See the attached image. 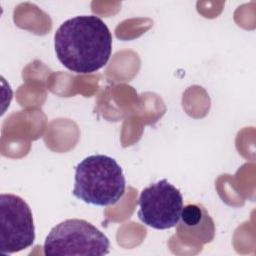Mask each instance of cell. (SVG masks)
Listing matches in <instances>:
<instances>
[{"label": "cell", "instance_id": "277c9868", "mask_svg": "<svg viewBox=\"0 0 256 256\" xmlns=\"http://www.w3.org/2000/svg\"><path fill=\"white\" fill-rule=\"evenodd\" d=\"M138 205L137 215L143 224L165 230L178 224L183 209V197L179 189L162 179L141 191Z\"/></svg>", "mask_w": 256, "mask_h": 256}, {"label": "cell", "instance_id": "5b68a950", "mask_svg": "<svg viewBox=\"0 0 256 256\" xmlns=\"http://www.w3.org/2000/svg\"><path fill=\"white\" fill-rule=\"evenodd\" d=\"M0 215L2 253L11 254L32 246L35 227L31 209L25 200L14 194H1Z\"/></svg>", "mask_w": 256, "mask_h": 256}, {"label": "cell", "instance_id": "6da1fadb", "mask_svg": "<svg viewBox=\"0 0 256 256\" xmlns=\"http://www.w3.org/2000/svg\"><path fill=\"white\" fill-rule=\"evenodd\" d=\"M60 63L76 73H93L104 67L112 52V35L95 15L75 16L64 21L54 35Z\"/></svg>", "mask_w": 256, "mask_h": 256}, {"label": "cell", "instance_id": "3957f363", "mask_svg": "<svg viewBox=\"0 0 256 256\" xmlns=\"http://www.w3.org/2000/svg\"><path fill=\"white\" fill-rule=\"evenodd\" d=\"M108 237L83 219H67L54 226L47 235L43 250L47 256L96 255L109 253Z\"/></svg>", "mask_w": 256, "mask_h": 256}, {"label": "cell", "instance_id": "8992f818", "mask_svg": "<svg viewBox=\"0 0 256 256\" xmlns=\"http://www.w3.org/2000/svg\"><path fill=\"white\" fill-rule=\"evenodd\" d=\"M206 215V211L201 206L196 204H189L183 207L180 219L184 226L189 228H196L204 222V217Z\"/></svg>", "mask_w": 256, "mask_h": 256}, {"label": "cell", "instance_id": "7a4b0ae2", "mask_svg": "<svg viewBox=\"0 0 256 256\" xmlns=\"http://www.w3.org/2000/svg\"><path fill=\"white\" fill-rule=\"evenodd\" d=\"M125 177L117 161L107 155H90L75 167L73 195L97 206H111L125 193Z\"/></svg>", "mask_w": 256, "mask_h": 256}]
</instances>
